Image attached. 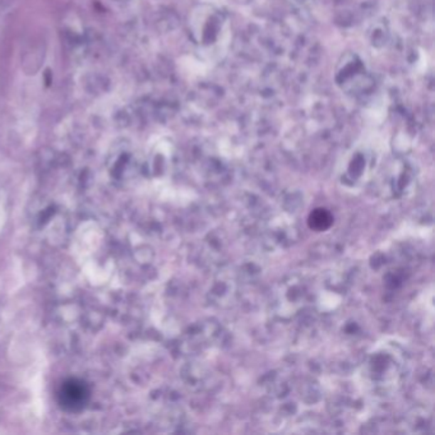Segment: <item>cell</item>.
I'll list each match as a JSON object with an SVG mask.
<instances>
[{
	"label": "cell",
	"instance_id": "obj_1",
	"mask_svg": "<svg viewBox=\"0 0 435 435\" xmlns=\"http://www.w3.org/2000/svg\"><path fill=\"white\" fill-rule=\"evenodd\" d=\"M90 397L87 386L78 380H65L58 392V401L64 410L78 411L83 409Z\"/></svg>",
	"mask_w": 435,
	"mask_h": 435
},
{
	"label": "cell",
	"instance_id": "obj_2",
	"mask_svg": "<svg viewBox=\"0 0 435 435\" xmlns=\"http://www.w3.org/2000/svg\"><path fill=\"white\" fill-rule=\"evenodd\" d=\"M311 221H313V226L317 227V229H326L328 225L331 224V218L328 213H326L324 210H318L317 212H314L311 215Z\"/></svg>",
	"mask_w": 435,
	"mask_h": 435
}]
</instances>
